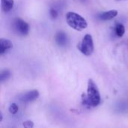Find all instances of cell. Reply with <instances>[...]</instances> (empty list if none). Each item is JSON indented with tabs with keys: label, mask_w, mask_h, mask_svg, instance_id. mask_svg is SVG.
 Returning <instances> with one entry per match:
<instances>
[{
	"label": "cell",
	"mask_w": 128,
	"mask_h": 128,
	"mask_svg": "<svg viewBox=\"0 0 128 128\" xmlns=\"http://www.w3.org/2000/svg\"><path fill=\"white\" fill-rule=\"evenodd\" d=\"M101 102V97L96 83L90 79L88 82L87 94H82V104L87 107L98 106Z\"/></svg>",
	"instance_id": "1"
},
{
	"label": "cell",
	"mask_w": 128,
	"mask_h": 128,
	"mask_svg": "<svg viewBox=\"0 0 128 128\" xmlns=\"http://www.w3.org/2000/svg\"><path fill=\"white\" fill-rule=\"evenodd\" d=\"M65 18L68 26L75 30L82 31L86 28L88 26V23L85 20V18L76 12L74 11L68 12L66 14Z\"/></svg>",
	"instance_id": "2"
},
{
	"label": "cell",
	"mask_w": 128,
	"mask_h": 128,
	"mask_svg": "<svg viewBox=\"0 0 128 128\" xmlns=\"http://www.w3.org/2000/svg\"><path fill=\"white\" fill-rule=\"evenodd\" d=\"M77 47L80 50V52L85 56H91L93 53L94 49L92 36L89 34H86L83 37L80 44H78Z\"/></svg>",
	"instance_id": "3"
},
{
	"label": "cell",
	"mask_w": 128,
	"mask_h": 128,
	"mask_svg": "<svg viewBox=\"0 0 128 128\" xmlns=\"http://www.w3.org/2000/svg\"><path fill=\"white\" fill-rule=\"evenodd\" d=\"M12 28L14 32L19 35L26 36L29 32V25L25 20L20 17H16L13 20Z\"/></svg>",
	"instance_id": "4"
},
{
	"label": "cell",
	"mask_w": 128,
	"mask_h": 128,
	"mask_svg": "<svg viewBox=\"0 0 128 128\" xmlns=\"http://www.w3.org/2000/svg\"><path fill=\"white\" fill-rule=\"evenodd\" d=\"M39 92L37 89L28 91L26 93H23L20 95V100L22 103H30L38 98Z\"/></svg>",
	"instance_id": "5"
},
{
	"label": "cell",
	"mask_w": 128,
	"mask_h": 128,
	"mask_svg": "<svg viewBox=\"0 0 128 128\" xmlns=\"http://www.w3.org/2000/svg\"><path fill=\"white\" fill-rule=\"evenodd\" d=\"M55 40H56V44L60 46H64L68 43V35L62 31L57 32V34H56V37H55Z\"/></svg>",
	"instance_id": "6"
},
{
	"label": "cell",
	"mask_w": 128,
	"mask_h": 128,
	"mask_svg": "<svg viewBox=\"0 0 128 128\" xmlns=\"http://www.w3.org/2000/svg\"><path fill=\"white\" fill-rule=\"evenodd\" d=\"M13 48V44L10 40L1 38L0 39V55L4 54L6 52Z\"/></svg>",
	"instance_id": "7"
},
{
	"label": "cell",
	"mask_w": 128,
	"mask_h": 128,
	"mask_svg": "<svg viewBox=\"0 0 128 128\" xmlns=\"http://www.w3.org/2000/svg\"><path fill=\"white\" fill-rule=\"evenodd\" d=\"M118 12L117 10H110L105 11V12H103L100 14H99L98 18L100 20H104V21L110 20L115 18L118 15Z\"/></svg>",
	"instance_id": "8"
},
{
	"label": "cell",
	"mask_w": 128,
	"mask_h": 128,
	"mask_svg": "<svg viewBox=\"0 0 128 128\" xmlns=\"http://www.w3.org/2000/svg\"><path fill=\"white\" fill-rule=\"evenodd\" d=\"M14 5V0H1L2 10L4 13L10 11Z\"/></svg>",
	"instance_id": "9"
},
{
	"label": "cell",
	"mask_w": 128,
	"mask_h": 128,
	"mask_svg": "<svg viewBox=\"0 0 128 128\" xmlns=\"http://www.w3.org/2000/svg\"><path fill=\"white\" fill-rule=\"evenodd\" d=\"M11 76V72L8 69L2 70L0 73V82L2 83L5 81H7L8 79H10Z\"/></svg>",
	"instance_id": "10"
},
{
	"label": "cell",
	"mask_w": 128,
	"mask_h": 128,
	"mask_svg": "<svg viewBox=\"0 0 128 128\" xmlns=\"http://www.w3.org/2000/svg\"><path fill=\"white\" fill-rule=\"evenodd\" d=\"M116 33L118 37H122L125 33V28L124 25L119 23L116 27Z\"/></svg>",
	"instance_id": "11"
},
{
	"label": "cell",
	"mask_w": 128,
	"mask_h": 128,
	"mask_svg": "<svg viewBox=\"0 0 128 128\" xmlns=\"http://www.w3.org/2000/svg\"><path fill=\"white\" fill-rule=\"evenodd\" d=\"M8 110H9V112H10V114L15 115V114H16V113L18 112V111H19V106H17L16 104L13 103V104H11L9 106Z\"/></svg>",
	"instance_id": "12"
},
{
	"label": "cell",
	"mask_w": 128,
	"mask_h": 128,
	"mask_svg": "<svg viewBox=\"0 0 128 128\" xmlns=\"http://www.w3.org/2000/svg\"><path fill=\"white\" fill-rule=\"evenodd\" d=\"M50 16H51V18L52 20H56L58 16V13L56 9H55L53 8H51L50 10Z\"/></svg>",
	"instance_id": "13"
},
{
	"label": "cell",
	"mask_w": 128,
	"mask_h": 128,
	"mask_svg": "<svg viewBox=\"0 0 128 128\" xmlns=\"http://www.w3.org/2000/svg\"><path fill=\"white\" fill-rule=\"evenodd\" d=\"M22 126L28 128H34V123L32 121H26L22 123Z\"/></svg>",
	"instance_id": "14"
},
{
	"label": "cell",
	"mask_w": 128,
	"mask_h": 128,
	"mask_svg": "<svg viewBox=\"0 0 128 128\" xmlns=\"http://www.w3.org/2000/svg\"><path fill=\"white\" fill-rule=\"evenodd\" d=\"M0 118H0V122H2V118H3L2 112H1V113H0Z\"/></svg>",
	"instance_id": "15"
},
{
	"label": "cell",
	"mask_w": 128,
	"mask_h": 128,
	"mask_svg": "<svg viewBox=\"0 0 128 128\" xmlns=\"http://www.w3.org/2000/svg\"><path fill=\"white\" fill-rule=\"evenodd\" d=\"M80 1H82V2H86V0H80Z\"/></svg>",
	"instance_id": "16"
},
{
	"label": "cell",
	"mask_w": 128,
	"mask_h": 128,
	"mask_svg": "<svg viewBox=\"0 0 128 128\" xmlns=\"http://www.w3.org/2000/svg\"><path fill=\"white\" fill-rule=\"evenodd\" d=\"M118 1H121V0H118Z\"/></svg>",
	"instance_id": "17"
}]
</instances>
